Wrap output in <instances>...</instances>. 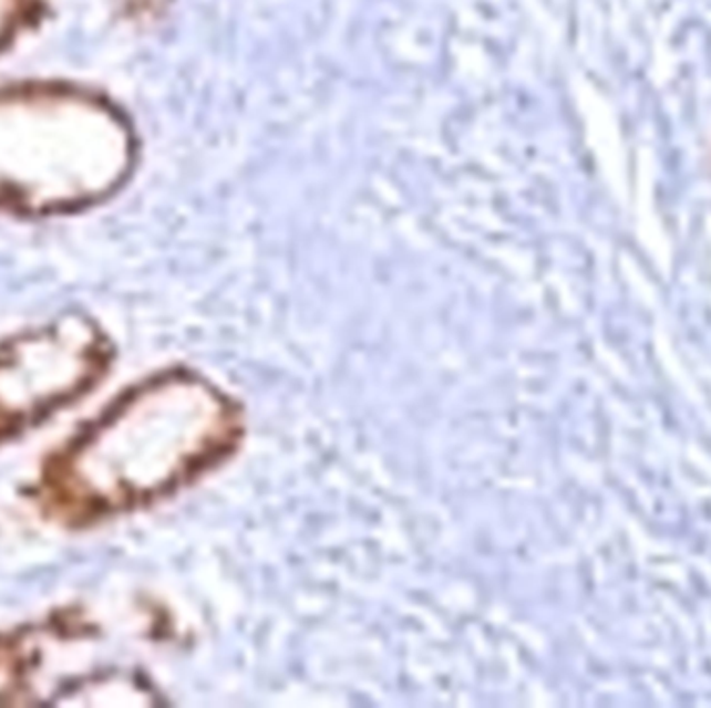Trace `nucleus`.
Instances as JSON below:
<instances>
[{"instance_id":"obj_1","label":"nucleus","mask_w":711,"mask_h":708,"mask_svg":"<svg viewBox=\"0 0 711 708\" xmlns=\"http://www.w3.org/2000/svg\"><path fill=\"white\" fill-rule=\"evenodd\" d=\"M241 435V412L225 391L192 372L158 374L52 457L40 499L68 522L151 506L217 470Z\"/></svg>"},{"instance_id":"obj_2","label":"nucleus","mask_w":711,"mask_h":708,"mask_svg":"<svg viewBox=\"0 0 711 708\" xmlns=\"http://www.w3.org/2000/svg\"><path fill=\"white\" fill-rule=\"evenodd\" d=\"M134 142L117 111L61 85L0 87V208L61 212L123 184Z\"/></svg>"},{"instance_id":"obj_3","label":"nucleus","mask_w":711,"mask_h":708,"mask_svg":"<svg viewBox=\"0 0 711 708\" xmlns=\"http://www.w3.org/2000/svg\"><path fill=\"white\" fill-rule=\"evenodd\" d=\"M109 362V341L84 319H59L0 343V442L80 399Z\"/></svg>"},{"instance_id":"obj_4","label":"nucleus","mask_w":711,"mask_h":708,"mask_svg":"<svg viewBox=\"0 0 711 708\" xmlns=\"http://www.w3.org/2000/svg\"><path fill=\"white\" fill-rule=\"evenodd\" d=\"M38 13V0H0V44L19 34Z\"/></svg>"}]
</instances>
